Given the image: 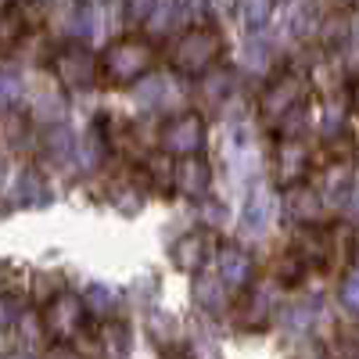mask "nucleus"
I'll list each match as a JSON object with an SVG mask.
<instances>
[{
	"label": "nucleus",
	"instance_id": "obj_11",
	"mask_svg": "<svg viewBox=\"0 0 359 359\" xmlns=\"http://www.w3.org/2000/svg\"><path fill=\"white\" fill-rule=\"evenodd\" d=\"M172 187L184 194V198H205V191H208V165L198 155H187L184 162L176 165Z\"/></svg>",
	"mask_w": 359,
	"mask_h": 359
},
{
	"label": "nucleus",
	"instance_id": "obj_7",
	"mask_svg": "<svg viewBox=\"0 0 359 359\" xmlns=\"http://www.w3.org/2000/svg\"><path fill=\"white\" fill-rule=\"evenodd\" d=\"M306 79L302 76H280L266 86V94H262V111L266 115H284V111H294L298 104H302L306 97Z\"/></svg>",
	"mask_w": 359,
	"mask_h": 359
},
{
	"label": "nucleus",
	"instance_id": "obj_16",
	"mask_svg": "<svg viewBox=\"0 0 359 359\" xmlns=\"http://www.w3.org/2000/svg\"><path fill=\"white\" fill-rule=\"evenodd\" d=\"M15 201L18 205H43L47 201V184L36 169H25L15 184Z\"/></svg>",
	"mask_w": 359,
	"mask_h": 359
},
{
	"label": "nucleus",
	"instance_id": "obj_3",
	"mask_svg": "<svg viewBox=\"0 0 359 359\" xmlns=\"http://www.w3.org/2000/svg\"><path fill=\"white\" fill-rule=\"evenodd\" d=\"M205 140V123H201V115L194 111H184V115H172L169 123L162 126L158 133V144H162V151L165 155H198V147Z\"/></svg>",
	"mask_w": 359,
	"mask_h": 359
},
{
	"label": "nucleus",
	"instance_id": "obj_13",
	"mask_svg": "<svg viewBox=\"0 0 359 359\" xmlns=\"http://www.w3.org/2000/svg\"><path fill=\"white\" fill-rule=\"evenodd\" d=\"M137 97H140L144 108L158 111V108L180 104V90L172 86V79H165V76H151V79H144V86L137 90Z\"/></svg>",
	"mask_w": 359,
	"mask_h": 359
},
{
	"label": "nucleus",
	"instance_id": "obj_5",
	"mask_svg": "<svg viewBox=\"0 0 359 359\" xmlns=\"http://www.w3.org/2000/svg\"><path fill=\"white\" fill-rule=\"evenodd\" d=\"M83 320H86L83 298L65 291V294L50 298V306L43 309V331H47L50 338H72V334H79Z\"/></svg>",
	"mask_w": 359,
	"mask_h": 359
},
{
	"label": "nucleus",
	"instance_id": "obj_12",
	"mask_svg": "<svg viewBox=\"0 0 359 359\" xmlns=\"http://www.w3.org/2000/svg\"><path fill=\"white\" fill-rule=\"evenodd\" d=\"M252 259L241 248H223L219 252V280L223 287H245L252 280Z\"/></svg>",
	"mask_w": 359,
	"mask_h": 359
},
{
	"label": "nucleus",
	"instance_id": "obj_30",
	"mask_svg": "<svg viewBox=\"0 0 359 359\" xmlns=\"http://www.w3.org/2000/svg\"><path fill=\"white\" fill-rule=\"evenodd\" d=\"M155 11V0H126V22H147Z\"/></svg>",
	"mask_w": 359,
	"mask_h": 359
},
{
	"label": "nucleus",
	"instance_id": "obj_40",
	"mask_svg": "<svg viewBox=\"0 0 359 359\" xmlns=\"http://www.w3.org/2000/svg\"><path fill=\"white\" fill-rule=\"evenodd\" d=\"M11 359H29V355H11Z\"/></svg>",
	"mask_w": 359,
	"mask_h": 359
},
{
	"label": "nucleus",
	"instance_id": "obj_28",
	"mask_svg": "<svg viewBox=\"0 0 359 359\" xmlns=\"http://www.w3.org/2000/svg\"><path fill=\"white\" fill-rule=\"evenodd\" d=\"M151 334H155L162 345L172 341V338H176V320L165 316V313H155V316H151Z\"/></svg>",
	"mask_w": 359,
	"mask_h": 359
},
{
	"label": "nucleus",
	"instance_id": "obj_34",
	"mask_svg": "<svg viewBox=\"0 0 359 359\" xmlns=\"http://www.w3.org/2000/svg\"><path fill=\"white\" fill-rule=\"evenodd\" d=\"M97 155H101V144H97V137H90V140L79 147V162H86L83 169H90V165H94V162H97Z\"/></svg>",
	"mask_w": 359,
	"mask_h": 359
},
{
	"label": "nucleus",
	"instance_id": "obj_24",
	"mask_svg": "<svg viewBox=\"0 0 359 359\" xmlns=\"http://www.w3.org/2000/svg\"><path fill=\"white\" fill-rule=\"evenodd\" d=\"M316 320V309H313V302H302V306H291L287 313H284V327H291V331H306V327Z\"/></svg>",
	"mask_w": 359,
	"mask_h": 359
},
{
	"label": "nucleus",
	"instance_id": "obj_36",
	"mask_svg": "<svg viewBox=\"0 0 359 359\" xmlns=\"http://www.w3.org/2000/svg\"><path fill=\"white\" fill-rule=\"evenodd\" d=\"M348 208H352V216L359 219V187H355V191L348 194Z\"/></svg>",
	"mask_w": 359,
	"mask_h": 359
},
{
	"label": "nucleus",
	"instance_id": "obj_29",
	"mask_svg": "<svg viewBox=\"0 0 359 359\" xmlns=\"http://www.w3.org/2000/svg\"><path fill=\"white\" fill-rule=\"evenodd\" d=\"M341 302H345L348 313L359 316V273H352V277L341 280Z\"/></svg>",
	"mask_w": 359,
	"mask_h": 359
},
{
	"label": "nucleus",
	"instance_id": "obj_15",
	"mask_svg": "<svg viewBox=\"0 0 359 359\" xmlns=\"http://www.w3.org/2000/svg\"><path fill=\"white\" fill-rule=\"evenodd\" d=\"M313 29H316V4H313V0H298V4L287 11L284 36H291V40H306Z\"/></svg>",
	"mask_w": 359,
	"mask_h": 359
},
{
	"label": "nucleus",
	"instance_id": "obj_38",
	"mask_svg": "<svg viewBox=\"0 0 359 359\" xmlns=\"http://www.w3.org/2000/svg\"><path fill=\"white\" fill-rule=\"evenodd\" d=\"M352 40H355V43H359V18H355V22H352Z\"/></svg>",
	"mask_w": 359,
	"mask_h": 359
},
{
	"label": "nucleus",
	"instance_id": "obj_6",
	"mask_svg": "<svg viewBox=\"0 0 359 359\" xmlns=\"http://www.w3.org/2000/svg\"><path fill=\"white\" fill-rule=\"evenodd\" d=\"M54 76H57V83L83 90V86L94 83V57H90V50L83 43H72L54 57Z\"/></svg>",
	"mask_w": 359,
	"mask_h": 359
},
{
	"label": "nucleus",
	"instance_id": "obj_32",
	"mask_svg": "<svg viewBox=\"0 0 359 359\" xmlns=\"http://www.w3.org/2000/svg\"><path fill=\"white\" fill-rule=\"evenodd\" d=\"M72 33H76L79 40L94 33V11H90V8H79V11L72 15Z\"/></svg>",
	"mask_w": 359,
	"mask_h": 359
},
{
	"label": "nucleus",
	"instance_id": "obj_35",
	"mask_svg": "<svg viewBox=\"0 0 359 359\" xmlns=\"http://www.w3.org/2000/svg\"><path fill=\"white\" fill-rule=\"evenodd\" d=\"M47 359H83L76 348H69V345H54L50 352H47Z\"/></svg>",
	"mask_w": 359,
	"mask_h": 359
},
{
	"label": "nucleus",
	"instance_id": "obj_1",
	"mask_svg": "<svg viewBox=\"0 0 359 359\" xmlns=\"http://www.w3.org/2000/svg\"><path fill=\"white\" fill-rule=\"evenodd\" d=\"M219 50H223V40H219L216 29L194 25V29H187V33L176 40V47H172V69L184 72V76H201L208 65H216Z\"/></svg>",
	"mask_w": 359,
	"mask_h": 359
},
{
	"label": "nucleus",
	"instance_id": "obj_26",
	"mask_svg": "<svg viewBox=\"0 0 359 359\" xmlns=\"http://www.w3.org/2000/svg\"><path fill=\"white\" fill-rule=\"evenodd\" d=\"M18 320H22V302L15 294H0V334L11 331Z\"/></svg>",
	"mask_w": 359,
	"mask_h": 359
},
{
	"label": "nucleus",
	"instance_id": "obj_27",
	"mask_svg": "<svg viewBox=\"0 0 359 359\" xmlns=\"http://www.w3.org/2000/svg\"><path fill=\"white\" fill-rule=\"evenodd\" d=\"M341 130H345V108L341 104H327V111H323V133L338 137Z\"/></svg>",
	"mask_w": 359,
	"mask_h": 359
},
{
	"label": "nucleus",
	"instance_id": "obj_10",
	"mask_svg": "<svg viewBox=\"0 0 359 359\" xmlns=\"http://www.w3.org/2000/svg\"><path fill=\"white\" fill-rule=\"evenodd\" d=\"M269 212H273V198H269L266 187H255L241 208V233L245 237H259L269 226Z\"/></svg>",
	"mask_w": 359,
	"mask_h": 359
},
{
	"label": "nucleus",
	"instance_id": "obj_17",
	"mask_svg": "<svg viewBox=\"0 0 359 359\" xmlns=\"http://www.w3.org/2000/svg\"><path fill=\"white\" fill-rule=\"evenodd\" d=\"M43 151L54 162H69L76 155V137L69 133V126H50L47 137H43Z\"/></svg>",
	"mask_w": 359,
	"mask_h": 359
},
{
	"label": "nucleus",
	"instance_id": "obj_8",
	"mask_svg": "<svg viewBox=\"0 0 359 359\" xmlns=\"http://www.w3.org/2000/svg\"><path fill=\"white\" fill-rule=\"evenodd\" d=\"M208 252H212V233L208 230H191L184 233L180 241L172 245V266L184 269V273H194V269H201L208 262Z\"/></svg>",
	"mask_w": 359,
	"mask_h": 359
},
{
	"label": "nucleus",
	"instance_id": "obj_20",
	"mask_svg": "<svg viewBox=\"0 0 359 359\" xmlns=\"http://www.w3.org/2000/svg\"><path fill=\"white\" fill-rule=\"evenodd\" d=\"M198 302L205 306V309H223L226 306V291H223V280H208V277H201L198 280Z\"/></svg>",
	"mask_w": 359,
	"mask_h": 359
},
{
	"label": "nucleus",
	"instance_id": "obj_23",
	"mask_svg": "<svg viewBox=\"0 0 359 359\" xmlns=\"http://www.w3.org/2000/svg\"><path fill=\"white\" fill-rule=\"evenodd\" d=\"M241 62L252 69V72H259V69H266L269 65V43L266 40H248L245 47H241Z\"/></svg>",
	"mask_w": 359,
	"mask_h": 359
},
{
	"label": "nucleus",
	"instance_id": "obj_21",
	"mask_svg": "<svg viewBox=\"0 0 359 359\" xmlns=\"http://www.w3.org/2000/svg\"><path fill=\"white\" fill-rule=\"evenodd\" d=\"M104 348L115 359H123L130 352V331H126V323H104Z\"/></svg>",
	"mask_w": 359,
	"mask_h": 359
},
{
	"label": "nucleus",
	"instance_id": "obj_22",
	"mask_svg": "<svg viewBox=\"0 0 359 359\" xmlns=\"http://www.w3.org/2000/svg\"><path fill=\"white\" fill-rule=\"evenodd\" d=\"M273 302H277V294H273V287H259L252 298H248V323H262L266 316H269V309H273Z\"/></svg>",
	"mask_w": 359,
	"mask_h": 359
},
{
	"label": "nucleus",
	"instance_id": "obj_18",
	"mask_svg": "<svg viewBox=\"0 0 359 359\" xmlns=\"http://www.w3.org/2000/svg\"><path fill=\"white\" fill-rule=\"evenodd\" d=\"M83 309L94 313V316H111L118 309V294L108 284H90L86 294H83Z\"/></svg>",
	"mask_w": 359,
	"mask_h": 359
},
{
	"label": "nucleus",
	"instance_id": "obj_33",
	"mask_svg": "<svg viewBox=\"0 0 359 359\" xmlns=\"http://www.w3.org/2000/svg\"><path fill=\"white\" fill-rule=\"evenodd\" d=\"M226 90H233V76L230 72H216L212 79H208V94H212V97L226 94Z\"/></svg>",
	"mask_w": 359,
	"mask_h": 359
},
{
	"label": "nucleus",
	"instance_id": "obj_25",
	"mask_svg": "<svg viewBox=\"0 0 359 359\" xmlns=\"http://www.w3.org/2000/svg\"><path fill=\"white\" fill-rule=\"evenodd\" d=\"M22 97V79L15 69H0V104H15Z\"/></svg>",
	"mask_w": 359,
	"mask_h": 359
},
{
	"label": "nucleus",
	"instance_id": "obj_19",
	"mask_svg": "<svg viewBox=\"0 0 359 359\" xmlns=\"http://www.w3.org/2000/svg\"><path fill=\"white\" fill-rule=\"evenodd\" d=\"M269 15H273V0H241V22L248 33H259Z\"/></svg>",
	"mask_w": 359,
	"mask_h": 359
},
{
	"label": "nucleus",
	"instance_id": "obj_4",
	"mask_svg": "<svg viewBox=\"0 0 359 359\" xmlns=\"http://www.w3.org/2000/svg\"><path fill=\"white\" fill-rule=\"evenodd\" d=\"M43 18V0H11L0 8V50H11L29 29L40 25Z\"/></svg>",
	"mask_w": 359,
	"mask_h": 359
},
{
	"label": "nucleus",
	"instance_id": "obj_31",
	"mask_svg": "<svg viewBox=\"0 0 359 359\" xmlns=\"http://www.w3.org/2000/svg\"><path fill=\"white\" fill-rule=\"evenodd\" d=\"M147 172H151V180L158 187H172V165L165 158H151L147 162Z\"/></svg>",
	"mask_w": 359,
	"mask_h": 359
},
{
	"label": "nucleus",
	"instance_id": "obj_41",
	"mask_svg": "<svg viewBox=\"0 0 359 359\" xmlns=\"http://www.w3.org/2000/svg\"><path fill=\"white\" fill-rule=\"evenodd\" d=\"M355 266H359V255H355Z\"/></svg>",
	"mask_w": 359,
	"mask_h": 359
},
{
	"label": "nucleus",
	"instance_id": "obj_9",
	"mask_svg": "<svg viewBox=\"0 0 359 359\" xmlns=\"http://www.w3.org/2000/svg\"><path fill=\"white\" fill-rule=\"evenodd\" d=\"M277 165H280V180L284 184H302L309 165H313V155L302 140H284L280 151H277Z\"/></svg>",
	"mask_w": 359,
	"mask_h": 359
},
{
	"label": "nucleus",
	"instance_id": "obj_37",
	"mask_svg": "<svg viewBox=\"0 0 359 359\" xmlns=\"http://www.w3.org/2000/svg\"><path fill=\"white\" fill-rule=\"evenodd\" d=\"M352 104H355V108H359V79H355V83H352Z\"/></svg>",
	"mask_w": 359,
	"mask_h": 359
},
{
	"label": "nucleus",
	"instance_id": "obj_14",
	"mask_svg": "<svg viewBox=\"0 0 359 359\" xmlns=\"http://www.w3.org/2000/svg\"><path fill=\"white\" fill-rule=\"evenodd\" d=\"M284 208H287V216L294 223H313L316 212H320V194L309 191V187H294V191H287Z\"/></svg>",
	"mask_w": 359,
	"mask_h": 359
},
{
	"label": "nucleus",
	"instance_id": "obj_39",
	"mask_svg": "<svg viewBox=\"0 0 359 359\" xmlns=\"http://www.w3.org/2000/svg\"><path fill=\"white\" fill-rule=\"evenodd\" d=\"M0 184H4V158H0Z\"/></svg>",
	"mask_w": 359,
	"mask_h": 359
},
{
	"label": "nucleus",
	"instance_id": "obj_2",
	"mask_svg": "<svg viewBox=\"0 0 359 359\" xmlns=\"http://www.w3.org/2000/svg\"><path fill=\"white\" fill-rule=\"evenodd\" d=\"M151 62H155V50H151V43L147 40H140V36H126V40H115L108 50H104V79L108 83H133V79H140L147 69H151Z\"/></svg>",
	"mask_w": 359,
	"mask_h": 359
}]
</instances>
